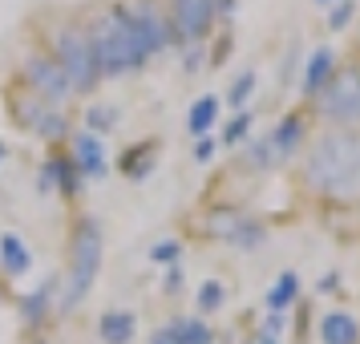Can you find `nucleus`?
<instances>
[{
	"label": "nucleus",
	"instance_id": "obj_1",
	"mask_svg": "<svg viewBox=\"0 0 360 344\" xmlns=\"http://www.w3.org/2000/svg\"><path fill=\"white\" fill-rule=\"evenodd\" d=\"M300 191L324 207H360V130L311 134L300 154Z\"/></svg>",
	"mask_w": 360,
	"mask_h": 344
},
{
	"label": "nucleus",
	"instance_id": "obj_2",
	"mask_svg": "<svg viewBox=\"0 0 360 344\" xmlns=\"http://www.w3.org/2000/svg\"><path fill=\"white\" fill-rule=\"evenodd\" d=\"M85 33H89V45H94V61H98L101 82H114V77H126V73H138L154 53L146 49V41L134 25L130 4H117V0H105V4H94L82 13Z\"/></svg>",
	"mask_w": 360,
	"mask_h": 344
},
{
	"label": "nucleus",
	"instance_id": "obj_3",
	"mask_svg": "<svg viewBox=\"0 0 360 344\" xmlns=\"http://www.w3.org/2000/svg\"><path fill=\"white\" fill-rule=\"evenodd\" d=\"M41 20H45L41 25V49L61 65V73L73 85V98L77 94L82 98L98 94L101 73H98V61H94V45H89L82 13H73V8H45Z\"/></svg>",
	"mask_w": 360,
	"mask_h": 344
},
{
	"label": "nucleus",
	"instance_id": "obj_4",
	"mask_svg": "<svg viewBox=\"0 0 360 344\" xmlns=\"http://www.w3.org/2000/svg\"><path fill=\"white\" fill-rule=\"evenodd\" d=\"M101 260H105V231H101L98 215L82 211L69 227L65 239V276H61V292H57V308L77 312L89 300L94 284L101 276Z\"/></svg>",
	"mask_w": 360,
	"mask_h": 344
},
{
	"label": "nucleus",
	"instance_id": "obj_5",
	"mask_svg": "<svg viewBox=\"0 0 360 344\" xmlns=\"http://www.w3.org/2000/svg\"><path fill=\"white\" fill-rule=\"evenodd\" d=\"M4 106H8V117L17 122L20 130L37 134L41 142H65V138H73V126H69V117L61 114V110H53L45 98H37L33 89L25 82H8V89H4Z\"/></svg>",
	"mask_w": 360,
	"mask_h": 344
},
{
	"label": "nucleus",
	"instance_id": "obj_6",
	"mask_svg": "<svg viewBox=\"0 0 360 344\" xmlns=\"http://www.w3.org/2000/svg\"><path fill=\"white\" fill-rule=\"evenodd\" d=\"M311 110H316V117H324V126L360 130V61H340L332 82L311 101Z\"/></svg>",
	"mask_w": 360,
	"mask_h": 344
},
{
	"label": "nucleus",
	"instance_id": "obj_7",
	"mask_svg": "<svg viewBox=\"0 0 360 344\" xmlns=\"http://www.w3.org/2000/svg\"><path fill=\"white\" fill-rule=\"evenodd\" d=\"M17 82H25V85L37 94V98L49 101L53 110H65L69 101H73V85H69V77L61 73V65H57V61H53V57L41 49V45H33V49L20 53V61H17Z\"/></svg>",
	"mask_w": 360,
	"mask_h": 344
},
{
	"label": "nucleus",
	"instance_id": "obj_8",
	"mask_svg": "<svg viewBox=\"0 0 360 344\" xmlns=\"http://www.w3.org/2000/svg\"><path fill=\"white\" fill-rule=\"evenodd\" d=\"M166 20L179 45H207L219 20V0H166Z\"/></svg>",
	"mask_w": 360,
	"mask_h": 344
},
{
	"label": "nucleus",
	"instance_id": "obj_9",
	"mask_svg": "<svg viewBox=\"0 0 360 344\" xmlns=\"http://www.w3.org/2000/svg\"><path fill=\"white\" fill-rule=\"evenodd\" d=\"M207 239H219V243L235 247V251H255V247L267 243V223L255 219V215H243V211H211L207 215Z\"/></svg>",
	"mask_w": 360,
	"mask_h": 344
},
{
	"label": "nucleus",
	"instance_id": "obj_10",
	"mask_svg": "<svg viewBox=\"0 0 360 344\" xmlns=\"http://www.w3.org/2000/svg\"><path fill=\"white\" fill-rule=\"evenodd\" d=\"M271 146H276V154H279V163L288 166V163H295L300 154H304V146H308V110H288V114L279 117L276 126H271Z\"/></svg>",
	"mask_w": 360,
	"mask_h": 344
},
{
	"label": "nucleus",
	"instance_id": "obj_11",
	"mask_svg": "<svg viewBox=\"0 0 360 344\" xmlns=\"http://www.w3.org/2000/svg\"><path fill=\"white\" fill-rule=\"evenodd\" d=\"M69 158L77 166L82 182H98L110 174V158H105V138H94V134L77 130L69 138Z\"/></svg>",
	"mask_w": 360,
	"mask_h": 344
},
{
	"label": "nucleus",
	"instance_id": "obj_12",
	"mask_svg": "<svg viewBox=\"0 0 360 344\" xmlns=\"http://www.w3.org/2000/svg\"><path fill=\"white\" fill-rule=\"evenodd\" d=\"M57 292H61V279L49 276L45 284H37L33 292H25L17 300V316H20V328L25 332H37V328H45V320H49V308L53 300H57Z\"/></svg>",
	"mask_w": 360,
	"mask_h": 344
},
{
	"label": "nucleus",
	"instance_id": "obj_13",
	"mask_svg": "<svg viewBox=\"0 0 360 344\" xmlns=\"http://www.w3.org/2000/svg\"><path fill=\"white\" fill-rule=\"evenodd\" d=\"M336 69H340L336 49H332V45H316V49L308 53V61H304V98H308V101L320 98V89L332 82V73H336Z\"/></svg>",
	"mask_w": 360,
	"mask_h": 344
},
{
	"label": "nucleus",
	"instance_id": "obj_14",
	"mask_svg": "<svg viewBox=\"0 0 360 344\" xmlns=\"http://www.w3.org/2000/svg\"><path fill=\"white\" fill-rule=\"evenodd\" d=\"M316 332H320V344H360V320L348 308H328Z\"/></svg>",
	"mask_w": 360,
	"mask_h": 344
},
{
	"label": "nucleus",
	"instance_id": "obj_15",
	"mask_svg": "<svg viewBox=\"0 0 360 344\" xmlns=\"http://www.w3.org/2000/svg\"><path fill=\"white\" fill-rule=\"evenodd\" d=\"M33 272V251L20 239L17 231H4L0 235V276L4 279H20Z\"/></svg>",
	"mask_w": 360,
	"mask_h": 344
},
{
	"label": "nucleus",
	"instance_id": "obj_16",
	"mask_svg": "<svg viewBox=\"0 0 360 344\" xmlns=\"http://www.w3.org/2000/svg\"><path fill=\"white\" fill-rule=\"evenodd\" d=\"M138 332V312L130 308H110L98 316V340L101 344H130Z\"/></svg>",
	"mask_w": 360,
	"mask_h": 344
},
{
	"label": "nucleus",
	"instance_id": "obj_17",
	"mask_svg": "<svg viewBox=\"0 0 360 344\" xmlns=\"http://www.w3.org/2000/svg\"><path fill=\"white\" fill-rule=\"evenodd\" d=\"M219 114H223V101L214 94H202V98L186 110V134L191 138H211L214 126H219Z\"/></svg>",
	"mask_w": 360,
	"mask_h": 344
},
{
	"label": "nucleus",
	"instance_id": "obj_18",
	"mask_svg": "<svg viewBox=\"0 0 360 344\" xmlns=\"http://www.w3.org/2000/svg\"><path fill=\"white\" fill-rule=\"evenodd\" d=\"M300 292H304V279H300V272H279L276 284L267 288V295H263V308L267 312H288L300 300Z\"/></svg>",
	"mask_w": 360,
	"mask_h": 344
},
{
	"label": "nucleus",
	"instance_id": "obj_19",
	"mask_svg": "<svg viewBox=\"0 0 360 344\" xmlns=\"http://www.w3.org/2000/svg\"><path fill=\"white\" fill-rule=\"evenodd\" d=\"M243 163L251 166L255 174H271V170H279V166H283L267 134H263V138H247V142H243Z\"/></svg>",
	"mask_w": 360,
	"mask_h": 344
},
{
	"label": "nucleus",
	"instance_id": "obj_20",
	"mask_svg": "<svg viewBox=\"0 0 360 344\" xmlns=\"http://www.w3.org/2000/svg\"><path fill=\"white\" fill-rule=\"evenodd\" d=\"M154 150H158V142H138V146H130L122 154V174L130 182L146 179L150 170H154Z\"/></svg>",
	"mask_w": 360,
	"mask_h": 344
},
{
	"label": "nucleus",
	"instance_id": "obj_21",
	"mask_svg": "<svg viewBox=\"0 0 360 344\" xmlns=\"http://www.w3.org/2000/svg\"><path fill=\"white\" fill-rule=\"evenodd\" d=\"M170 324H174L182 344H214V328H211V320H202V316H174Z\"/></svg>",
	"mask_w": 360,
	"mask_h": 344
},
{
	"label": "nucleus",
	"instance_id": "obj_22",
	"mask_svg": "<svg viewBox=\"0 0 360 344\" xmlns=\"http://www.w3.org/2000/svg\"><path fill=\"white\" fill-rule=\"evenodd\" d=\"M223 304H227V288H223V279H202V284H198V292H195L198 316L207 320V316H214Z\"/></svg>",
	"mask_w": 360,
	"mask_h": 344
},
{
	"label": "nucleus",
	"instance_id": "obj_23",
	"mask_svg": "<svg viewBox=\"0 0 360 344\" xmlns=\"http://www.w3.org/2000/svg\"><path fill=\"white\" fill-rule=\"evenodd\" d=\"M255 85H259V73L255 69H243L235 82H231L227 89V106H231V114H239V110H247V101L255 98Z\"/></svg>",
	"mask_w": 360,
	"mask_h": 344
},
{
	"label": "nucleus",
	"instance_id": "obj_24",
	"mask_svg": "<svg viewBox=\"0 0 360 344\" xmlns=\"http://www.w3.org/2000/svg\"><path fill=\"white\" fill-rule=\"evenodd\" d=\"M114 126H117V106L101 101V106H89V110H85V134L105 138V134H114Z\"/></svg>",
	"mask_w": 360,
	"mask_h": 344
},
{
	"label": "nucleus",
	"instance_id": "obj_25",
	"mask_svg": "<svg viewBox=\"0 0 360 344\" xmlns=\"http://www.w3.org/2000/svg\"><path fill=\"white\" fill-rule=\"evenodd\" d=\"M53 170H57V191L65 198H77L82 195V174H77V166L69 154H53Z\"/></svg>",
	"mask_w": 360,
	"mask_h": 344
},
{
	"label": "nucleus",
	"instance_id": "obj_26",
	"mask_svg": "<svg viewBox=\"0 0 360 344\" xmlns=\"http://www.w3.org/2000/svg\"><path fill=\"white\" fill-rule=\"evenodd\" d=\"M251 126H255V117H251V110H239V114H231V122L223 126V134H219V146H243L247 142V134H251Z\"/></svg>",
	"mask_w": 360,
	"mask_h": 344
},
{
	"label": "nucleus",
	"instance_id": "obj_27",
	"mask_svg": "<svg viewBox=\"0 0 360 344\" xmlns=\"http://www.w3.org/2000/svg\"><path fill=\"white\" fill-rule=\"evenodd\" d=\"M150 263H158V267H179L182 263V239H158V243H150Z\"/></svg>",
	"mask_w": 360,
	"mask_h": 344
},
{
	"label": "nucleus",
	"instance_id": "obj_28",
	"mask_svg": "<svg viewBox=\"0 0 360 344\" xmlns=\"http://www.w3.org/2000/svg\"><path fill=\"white\" fill-rule=\"evenodd\" d=\"M356 17V0H340V4H332L328 8V33H344L348 25Z\"/></svg>",
	"mask_w": 360,
	"mask_h": 344
},
{
	"label": "nucleus",
	"instance_id": "obj_29",
	"mask_svg": "<svg viewBox=\"0 0 360 344\" xmlns=\"http://www.w3.org/2000/svg\"><path fill=\"white\" fill-rule=\"evenodd\" d=\"M214 150H219V138H214V134H211V138H195V150H191V158H195L198 166H207V163L214 158Z\"/></svg>",
	"mask_w": 360,
	"mask_h": 344
},
{
	"label": "nucleus",
	"instance_id": "obj_30",
	"mask_svg": "<svg viewBox=\"0 0 360 344\" xmlns=\"http://www.w3.org/2000/svg\"><path fill=\"white\" fill-rule=\"evenodd\" d=\"M37 191H41V195H53V191H57V170H53V158H45V166H41V174H37Z\"/></svg>",
	"mask_w": 360,
	"mask_h": 344
},
{
	"label": "nucleus",
	"instance_id": "obj_31",
	"mask_svg": "<svg viewBox=\"0 0 360 344\" xmlns=\"http://www.w3.org/2000/svg\"><path fill=\"white\" fill-rule=\"evenodd\" d=\"M283 328H288V316H283V312H267V316H263V336H276L279 340Z\"/></svg>",
	"mask_w": 360,
	"mask_h": 344
},
{
	"label": "nucleus",
	"instance_id": "obj_32",
	"mask_svg": "<svg viewBox=\"0 0 360 344\" xmlns=\"http://www.w3.org/2000/svg\"><path fill=\"white\" fill-rule=\"evenodd\" d=\"M162 295H182V263H179V267H166Z\"/></svg>",
	"mask_w": 360,
	"mask_h": 344
},
{
	"label": "nucleus",
	"instance_id": "obj_33",
	"mask_svg": "<svg viewBox=\"0 0 360 344\" xmlns=\"http://www.w3.org/2000/svg\"><path fill=\"white\" fill-rule=\"evenodd\" d=\"M150 344H182V340H179V332H174V324L166 320V324H158L150 332Z\"/></svg>",
	"mask_w": 360,
	"mask_h": 344
},
{
	"label": "nucleus",
	"instance_id": "obj_34",
	"mask_svg": "<svg viewBox=\"0 0 360 344\" xmlns=\"http://www.w3.org/2000/svg\"><path fill=\"white\" fill-rule=\"evenodd\" d=\"M340 288V272H328V276H320V284H316V292L328 295V292H336Z\"/></svg>",
	"mask_w": 360,
	"mask_h": 344
},
{
	"label": "nucleus",
	"instance_id": "obj_35",
	"mask_svg": "<svg viewBox=\"0 0 360 344\" xmlns=\"http://www.w3.org/2000/svg\"><path fill=\"white\" fill-rule=\"evenodd\" d=\"M255 344H279V340H276V336H263V332H259V336H255Z\"/></svg>",
	"mask_w": 360,
	"mask_h": 344
},
{
	"label": "nucleus",
	"instance_id": "obj_36",
	"mask_svg": "<svg viewBox=\"0 0 360 344\" xmlns=\"http://www.w3.org/2000/svg\"><path fill=\"white\" fill-rule=\"evenodd\" d=\"M227 8H235V0H219V13H227Z\"/></svg>",
	"mask_w": 360,
	"mask_h": 344
},
{
	"label": "nucleus",
	"instance_id": "obj_37",
	"mask_svg": "<svg viewBox=\"0 0 360 344\" xmlns=\"http://www.w3.org/2000/svg\"><path fill=\"white\" fill-rule=\"evenodd\" d=\"M316 4H324V8H332V4H340V0H316Z\"/></svg>",
	"mask_w": 360,
	"mask_h": 344
},
{
	"label": "nucleus",
	"instance_id": "obj_38",
	"mask_svg": "<svg viewBox=\"0 0 360 344\" xmlns=\"http://www.w3.org/2000/svg\"><path fill=\"white\" fill-rule=\"evenodd\" d=\"M4 295H8V288H4V284H0V304H4Z\"/></svg>",
	"mask_w": 360,
	"mask_h": 344
},
{
	"label": "nucleus",
	"instance_id": "obj_39",
	"mask_svg": "<svg viewBox=\"0 0 360 344\" xmlns=\"http://www.w3.org/2000/svg\"><path fill=\"white\" fill-rule=\"evenodd\" d=\"M4 158H8V150H4V146H0V163H4Z\"/></svg>",
	"mask_w": 360,
	"mask_h": 344
},
{
	"label": "nucleus",
	"instance_id": "obj_40",
	"mask_svg": "<svg viewBox=\"0 0 360 344\" xmlns=\"http://www.w3.org/2000/svg\"><path fill=\"white\" fill-rule=\"evenodd\" d=\"M37 344H49V340H37Z\"/></svg>",
	"mask_w": 360,
	"mask_h": 344
}]
</instances>
